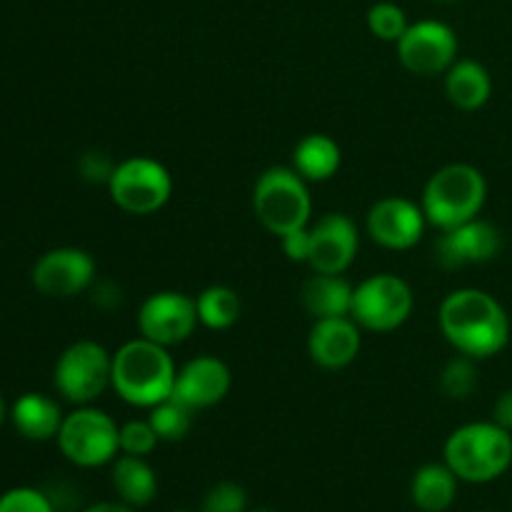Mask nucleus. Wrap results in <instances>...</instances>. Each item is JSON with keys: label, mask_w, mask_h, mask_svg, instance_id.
<instances>
[{"label": "nucleus", "mask_w": 512, "mask_h": 512, "mask_svg": "<svg viewBox=\"0 0 512 512\" xmlns=\"http://www.w3.org/2000/svg\"><path fill=\"white\" fill-rule=\"evenodd\" d=\"M173 512H193V510H173Z\"/></svg>", "instance_id": "obj_37"}, {"label": "nucleus", "mask_w": 512, "mask_h": 512, "mask_svg": "<svg viewBox=\"0 0 512 512\" xmlns=\"http://www.w3.org/2000/svg\"><path fill=\"white\" fill-rule=\"evenodd\" d=\"M360 250L358 225L345 213H325L310 225V258L313 273L343 275Z\"/></svg>", "instance_id": "obj_14"}, {"label": "nucleus", "mask_w": 512, "mask_h": 512, "mask_svg": "<svg viewBox=\"0 0 512 512\" xmlns=\"http://www.w3.org/2000/svg\"><path fill=\"white\" fill-rule=\"evenodd\" d=\"M353 290L355 288L343 275L313 273L305 280L303 288H300V300H303V308L315 320L340 318V315H350V308H353Z\"/></svg>", "instance_id": "obj_21"}, {"label": "nucleus", "mask_w": 512, "mask_h": 512, "mask_svg": "<svg viewBox=\"0 0 512 512\" xmlns=\"http://www.w3.org/2000/svg\"><path fill=\"white\" fill-rule=\"evenodd\" d=\"M253 213L258 223L278 238L290 230L305 228L313 213L308 180L285 165L263 170L253 188Z\"/></svg>", "instance_id": "obj_5"}, {"label": "nucleus", "mask_w": 512, "mask_h": 512, "mask_svg": "<svg viewBox=\"0 0 512 512\" xmlns=\"http://www.w3.org/2000/svg\"><path fill=\"white\" fill-rule=\"evenodd\" d=\"M53 385L73 405H93L113 385V353L95 340H75L55 360Z\"/></svg>", "instance_id": "obj_7"}, {"label": "nucleus", "mask_w": 512, "mask_h": 512, "mask_svg": "<svg viewBox=\"0 0 512 512\" xmlns=\"http://www.w3.org/2000/svg\"><path fill=\"white\" fill-rule=\"evenodd\" d=\"M460 478L445 463H425L410 480V500L423 512H445L458 498Z\"/></svg>", "instance_id": "obj_22"}, {"label": "nucleus", "mask_w": 512, "mask_h": 512, "mask_svg": "<svg viewBox=\"0 0 512 512\" xmlns=\"http://www.w3.org/2000/svg\"><path fill=\"white\" fill-rule=\"evenodd\" d=\"M30 280L45 298H75L95 285V260L88 250L73 245L45 250L35 260Z\"/></svg>", "instance_id": "obj_11"}, {"label": "nucleus", "mask_w": 512, "mask_h": 512, "mask_svg": "<svg viewBox=\"0 0 512 512\" xmlns=\"http://www.w3.org/2000/svg\"><path fill=\"white\" fill-rule=\"evenodd\" d=\"M493 420L512 433V388L505 390V393L498 398V403H495Z\"/></svg>", "instance_id": "obj_33"}, {"label": "nucleus", "mask_w": 512, "mask_h": 512, "mask_svg": "<svg viewBox=\"0 0 512 512\" xmlns=\"http://www.w3.org/2000/svg\"><path fill=\"white\" fill-rule=\"evenodd\" d=\"M108 195L123 213L153 215L173 195V175L160 160L133 155L115 165L108 180Z\"/></svg>", "instance_id": "obj_8"}, {"label": "nucleus", "mask_w": 512, "mask_h": 512, "mask_svg": "<svg viewBox=\"0 0 512 512\" xmlns=\"http://www.w3.org/2000/svg\"><path fill=\"white\" fill-rule=\"evenodd\" d=\"M398 60L408 73L420 78H435L448 73L458 60V35L443 20H418L410 23L403 38L395 43Z\"/></svg>", "instance_id": "obj_10"}, {"label": "nucleus", "mask_w": 512, "mask_h": 512, "mask_svg": "<svg viewBox=\"0 0 512 512\" xmlns=\"http://www.w3.org/2000/svg\"><path fill=\"white\" fill-rule=\"evenodd\" d=\"M198 303V320L208 330H228L240 320V305L238 293L228 285H210L203 293L195 298Z\"/></svg>", "instance_id": "obj_24"}, {"label": "nucleus", "mask_w": 512, "mask_h": 512, "mask_svg": "<svg viewBox=\"0 0 512 512\" xmlns=\"http://www.w3.org/2000/svg\"><path fill=\"white\" fill-rule=\"evenodd\" d=\"M115 165H118V163H113V160H110L105 153H100V150H88V153L80 158L78 170H80V175H83L85 180H90V183H105V185H108V180H110V175H113Z\"/></svg>", "instance_id": "obj_31"}, {"label": "nucleus", "mask_w": 512, "mask_h": 512, "mask_svg": "<svg viewBox=\"0 0 512 512\" xmlns=\"http://www.w3.org/2000/svg\"><path fill=\"white\" fill-rule=\"evenodd\" d=\"M503 248L500 230L483 218H473L458 228L440 230L435 240V258L443 268L455 270L493 260Z\"/></svg>", "instance_id": "obj_15"}, {"label": "nucleus", "mask_w": 512, "mask_h": 512, "mask_svg": "<svg viewBox=\"0 0 512 512\" xmlns=\"http://www.w3.org/2000/svg\"><path fill=\"white\" fill-rule=\"evenodd\" d=\"M248 512H278V510H273V508H255V510H248Z\"/></svg>", "instance_id": "obj_36"}, {"label": "nucleus", "mask_w": 512, "mask_h": 512, "mask_svg": "<svg viewBox=\"0 0 512 512\" xmlns=\"http://www.w3.org/2000/svg\"><path fill=\"white\" fill-rule=\"evenodd\" d=\"M200 512H248V493L233 480H220L203 495Z\"/></svg>", "instance_id": "obj_29"}, {"label": "nucleus", "mask_w": 512, "mask_h": 512, "mask_svg": "<svg viewBox=\"0 0 512 512\" xmlns=\"http://www.w3.org/2000/svg\"><path fill=\"white\" fill-rule=\"evenodd\" d=\"M0 512H58L45 490L18 485L0 495Z\"/></svg>", "instance_id": "obj_30"}, {"label": "nucleus", "mask_w": 512, "mask_h": 512, "mask_svg": "<svg viewBox=\"0 0 512 512\" xmlns=\"http://www.w3.org/2000/svg\"><path fill=\"white\" fill-rule=\"evenodd\" d=\"M483 512H488V510H483Z\"/></svg>", "instance_id": "obj_38"}, {"label": "nucleus", "mask_w": 512, "mask_h": 512, "mask_svg": "<svg viewBox=\"0 0 512 512\" xmlns=\"http://www.w3.org/2000/svg\"><path fill=\"white\" fill-rule=\"evenodd\" d=\"M230 388H233V373H230L228 363L215 355H198L178 370L173 398L198 413V410H208L223 403Z\"/></svg>", "instance_id": "obj_16"}, {"label": "nucleus", "mask_w": 512, "mask_h": 512, "mask_svg": "<svg viewBox=\"0 0 512 512\" xmlns=\"http://www.w3.org/2000/svg\"><path fill=\"white\" fill-rule=\"evenodd\" d=\"M80 512H135V508H130V505L120 503V500H105V503L88 505V508L80 510Z\"/></svg>", "instance_id": "obj_34"}, {"label": "nucleus", "mask_w": 512, "mask_h": 512, "mask_svg": "<svg viewBox=\"0 0 512 512\" xmlns=\"http://www.w3.org/2000/svg\"><path fill=\"white\" fill-rule=\"evenodd\" d=\"M280 245H283V253L288 255V260L293 263H308L310 258V228L290 230V233L280 235Z\"/></svg>", "instance_id": "obj_32"}, {"label": "nucleus", "mask_w": 512, "mask_h": 512, "mask_svg": "<svg viewBox=\"0 0 512 512\" xmlns=\"http://www.w3.org/2000/svg\"><path fill=\"white\" fill-rule=\"evenodd\" d=\"M408 15L400 5L383 0V3H375L368 10V30L383 43H398L403 38V33L408 30Z\"/></svg>", "instance_id": "obj_27"}, {"label": "nucleus", "mask_w": 512, "mask_h": 512, "mask_svg": "<svg viewBox=\"0 0 512 512\" xmlns=\"http://www.w3.org/2000/svg\"><path fill=\"white\" fill-rule=\"evenodd\" d=\"M413 308V288L400 275L378 273L355 285L350 318L370 333H393L408 323Z\"/></svg>", "instance_id": "obj_9"}, {"label": "nucleus", "mask_w": 512, "mask_h": 512, "mask_svg": "<svg viewBox=\"0 0 512 512\" xmlns=\"http://www.w3.org/2000/svg\"><path fill=\"white\" fill-rule=\"evenodd\" d=\"M443 460L460 483H493L512 465V433L495 420L460 425L445 440Z\"/></svg>", "instance_id": "obj_3"}, {"label": "nucleus", "mask_w": 512, "mask_h": 512, "mask_svg": "<svg viewBox=\"0 0 512 512\" xmlns=\"http://www.w3.org/2000/svg\"><path fill=\"white\" fill-rule=\"evenodd\" d=\"M55 440L63 458L85 470L103 468L120 455V425L93 405H75Z\"/></svg>", "instance_id": "obj_6"}, {"label": "nucleus", "mask_w": 512, "mask_h": 512, "mask_svg": "<svg viewBox=\"0 0 512 512\" xmlns=\"http://www.w3.org/2000/svg\"><path fill=\"white\" fill-rule=\"evenodd\" d=\"M428 218L420 203L400 195L380 198L365 215V230L370 240L385 250H410L423 240Z\"/></svg>", "instance_id": "obj_13"}, {"label": "nucleus", "mask_w": 512, "mask_h": 512, "mask_svg": "<svg viewBox=\"0 0 512 512\" xmlns=\"http://www.w3.org/2000/svg\"><path fill=\"white\" fill-rule=\"evenodd\" d=\"M198 303L178 290H160L143 300L138 310V330L143 338L173 348L185 343L198 328Z\"/></svg>", "instance_id": "obj_12"}, {"label": "nucleus", "mask_w": 512, "mask_h": 512, "mask_svg": "<svg viewBox=\"0 0 512 512\" xmlns=\"http://www.w3.org/2000/svg\"><path fill=\"white\" fill-rule=\"evenodd\" d=\"M110 483H113L120 503L135 510L148 508L158 495V475H155L153 465L138 455L120 453L110 463Z\"/></svg>", "instance_id": "obj_19"}, {"label": "nucleus", "mask_w": 512, "mask_h": 512, "mask_svg": "<svg viewBox=\"0 0 512 512\" xmlns=\"http://www.w3.org/2000/svg\"><path fill=\"white\" fill-rule=\"evenodd\" d=\"M475 363L478 360L460 353L445 363L443 373H440V390L450 400H465L475 393L478 388V365Z\"/></svg>", "instance_id": "obj_26"}, {"label": "nucleus", "mask_w": 512, "mask_h": 512, "mask_svg": "<svg viewBox=\"0 0 512 512\" xmlns=\"http://www.w3.org/2000/svg\"><path fill=\"white\" fill-rule=\"evenodd\" d=\"M178 368L170 355V348L153 343L148 338H135L120 345L113 353V385L133 408H155L173 395Z\"/></svg>", "instance_id": "obj_2"}, {"label": "nucleus", "mask_w": 512, "mask_h": 512, "mask_svg": "<svg viewBox=\"0 0 512 512\" xmlns=\"http://www.w3.org/2000/svg\"><path fill=\"white\" fill-rule=\"evenodd\" d=\"M363 328L350 315L315 320L308 333V355L318 368L343 370L360 355Z\"/></svg>", "instance_id": "obj_17"}, {"label": "nucleus", "mask_w": 512, "mask_h": 512, "mask_svg": "<svg viewBox=\"0 0 512 512\" xmlns=\"http://www.w3.org/2000/svg\"><path fill=\"white\" fill-rule=\"evenodd\" d=\"M343 163V150L338 140L325 133H310L295 145L293 168L308 183H325L333 178Z\"/></svg>", "instance_id": "obj_23"}, {"label": "nucleus", "mask_w": 512, "mask_h": 512, "mask_svg": "<svg viewBox=\"0 0 512 512\" xmlns=\"http://www.w3.org/2000/svg\"><path fill=\"white\" fill-rule=\"evenodd\" d=\"M485 200H488L485 175L470 163H450L430 175L420 195V208L428 218V225L450 230L480 218Z\"/></svg>", "instance_id": "obj_4"}, {"label": "nucleus", "mask_w": 512, "mask_h": 512, "mask_svg": "<svg viewBox=\"0 0 512 512\" xmlns=\"http://www.w3.org/2000/svg\"><path fill=\"white\" fill-rule=\"evenodd\" d=\"M160 438L150 420H128L120 425V453L125 455H138V458H148L155 453Z\"/></svg>", "instance_id": "obj_28"}, {"label": "nucleus", "mask_w": 512, "mask_h": 512, "mask_svg": "<svg viewBox=\"0 0 512 512\" xmlns=\"http://www.w3.org/2000/svg\"><path fill=\"white\" fill-rule=\"evenodd\" d=\"M10 423L33 443H45V440L58 438L60 425H63L65 413L60 403L45 393H23L13 405H10Z\"/></svg>", "instance_id": "obj_18"}, {"label": "nucleus", "mask_w": 512, "mask_h": 512, "mask_svg": "<svg viewBox=\"0 0 512 512\" xmlns=\"http://www.w3.org/2000/svg\"><path fill=\"white\" fill-rule=\"evenodd\" d=\"M440 333L460 355L473 360L503 353L510 340V318L498 298L480 288L448 293L438 310Z\"/></svg>", "instance_id": "obj_1"}, {"label": "nucleus", "mask_w": 512, "mask_h": 512, "mask_svg": "<svg viewBox=\"0 0 512 512\" xmlns=\"http://www.w3.org/2000/svg\"><path fill=\"white\" fill-rule=\"evenodd\" d=\"M193 415V410L175 400L173 395L148 410V420L158 433L160 443H180L188 438L190 428H193Z\"/></svg>", "instance_id": "obj_25"}, {"label": "nucleus", "mask_w": 512, "mask_h": 512, "mask_svg": "<svg viewBox=\"0 0 512 512\" xmlns=\"http://www.w3.org/2000/svg\"><path fill=\"white\" fill-rule=\"evenodd\" d=\"M445 95L463 113H475L493 95V78L478 60L458 58L445 73Z\"/></svg>", "instance_id": "obj_20"}, {"label": "nucleus", "mask_w": 512, "mask_h": 512, "mask_svg": "<svg viewBox=\"0 0 512 512\" xmlns=\"http://www.w3.org/2000/svg\"><path fill=\"white\" fill-rule=\"evenodd\" d=\"M8 415H10V410H8V405H5V398L0 395V428H3V423L8 420Z\"/></svg>", "instance_id": "obj_35"}]
</instances>
